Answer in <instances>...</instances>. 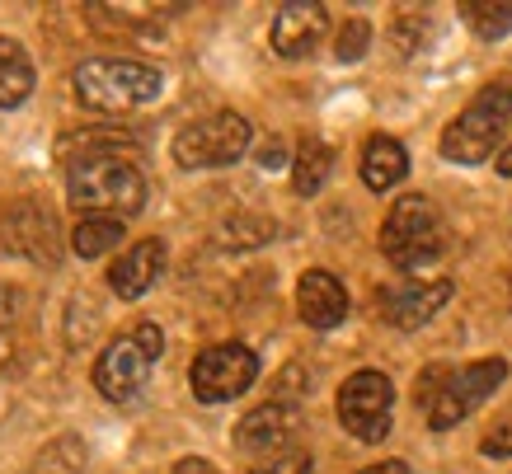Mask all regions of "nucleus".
<instances>
[{"label": "nucleus", "mask_w": 512, "mask_h": 474, "mask_svg": "<svg viewBox=\"0 0 512 474\" xmlns=\"http://www.w3.org/2000/svg\"><path fill=\"white\" fill-rule=\"evenodd\" d=\"M66 202L85 216L132 221L146 207V174L123 141H80V155L66 174Z\"/></svg>", "instance_id": "nucleus-1"}, {"label": "nucleus", "mask_w": 512, "mask_h": 474, "mask_svg": "<svg viewBox=\"0 0 512 474\" xmlns=\"http://www.w3.org/2000/svg\"><path fill=\"white\" fill-rule=\"evenodd\" d=\"M512 123V71L494 76L442 132V160L451 165H484L503 146Z\"/></svg>", "instance_id": "nucleus-2"}, {"label": "nucleus", "mask_w": 512, "mask_h": 474, "mask_svg": "<svg viewBox=\"0 0 512 474\" xmlns=\"http://www.w3.org/2000/svg\"><path fill=\"white\" fill-rule=\"evenodd\" d=\"M71 90L94 113H132V108L156 104L165 76L132 57H90L71 71Z\"/></svg>", "instance_id": "nucleus-3"}, {"label": "nucleus", "mask_w": 512, "mask_h": 474, "mask_svg": "<svg viewBox=\"0 0 512 474\" xmlns=\"http://www.w3.org/2000/svg\"><path fill=\"white\" fill-rule=\"evenodd\" d=\"M447 245V221L437 212V202L423 198V193H404L381 221V254L400 273H423L428 263L447 254Z\"/></svg>", "instance_id": "nucleus-4"}, {"label": "nucleus", "mask_w": 512, "mask_h": 474, "mask_svg": "<svg viewBox=\"0 0 512 474\" xmlns=\"http://www.w3.org/2000/svg\"><path fill=\"white\" fill-rule=\"evenodd\" d=\"M160 352H165V329L156 320H141L132 324L127 334H118L109 348L99 352V362H94V390L113 404H127V399H137L151 376H156V362Z\"/></svg>", "instance_id": "nucleus-5"}, {"label": "nucleus", "mask_w": 512, "mask_h": 474, "mask_svg": "<svg viewBox=\"0 0 512 474\" xmlns=\"http://www.w3.org/2000/svg\"><path fill=\"white\" fill-rule=\"evenodd\" d=\"M249 141H254L249 118L221 108V113H207L198 123L179 127V137L170 141V155L179 169H193V174H198V169H226V165H235V160H245Z\"/></svg>", "instance_id": "nucleus-6"}, {"label": "nucleus", "mask_w": 512, "mask_h": 474, "mask_svg": "<svg viewBox=\"0 0 512 474\" xmlns=\"http://www.w3.org/2000/svg\"><path fill=\"white\" fill-rule=\"evenodd\" d=\"M0 254L57 268L62 263V221L43 198H10L0 202Z\"/></svg>", "instance_id": "nucleus-7"}, {"label": "nucleus", "mask_w": 512, "mask_h": 474, "mask_svg": "<svg viewBox=\"0 0 512 474\" xmlns=\"http://www.w3.org/2000/svg\"><path fill=\"white\" fill-rule=\"evenodd\" d=\"M334 413H339L343 432L357 437L362 446L386 442L390 423H395V385H390L386 371H353V376L339 385Z\"/></svg>", "instance_id": "nucleus-8"}, {"label": "nucleus", "mask_w": 512, "mask_h": 474, "mask_svg": "<svg viewBox=\"0 0 512 474\" xmlns=\"http://www.w3.org/2000/svg\"><path fill=\"white\" fill-rule=\"evenodd\" d=\"M254 381H259V357L245 343H212L188 367V385H193L198 404H231Z\"/></svg>", "instance_id": "nucleus-9"}, {"label": "nucleus", "mask_w": 512, "mask_h": 474, "mask_svg": "<svg viewBox=\"0 0 512 474\" xmlns=\"http://www.w3.org/2000/svg\"><path fill=\"white\" fill-rule=\"evenodd\" d=\"M503 381H508V362H503V357H484V362H470V367L451 371L447 381H442V390L433 395V404L423 409L428 413V428L451 432L456 423H466L470 413L480 409Z\"/></svg>", "instance_id": "nucleus-10"}, {"label": "nucleus", "mask_w": 512, "mask_h": 474, "mask_svg": "<svg viewBox=\"0 0 512 474\" xmlns=\"http://www.w3.org/2000/svg\"><path fill=\"white\" fill-rule=\"evenodd\" d=\"M296 432H301V404L296 399H268L259 409H249L240 423H235V451L249 460H278L292 451Z\"/></svg>", "instance_id": "nucleus-11"}, {"label": "nucleus", "mask_w": 512, "mask_h": 474, "mask_svg": "<svg viewBox=\"0 0 512 474\" xmlns=\"http://www.w3.org/2000/svg\"><path fill=\"white\" fill-rule=\"evenodd\" d=\"M329 33V10L320 0H292V5H278L273 15V29H268V43L282 62H301L311 57L315 47L325 43Z\"/></svg>", "instance_id": "nucleus-12"}, {"label": "nucleus", "mask_w": 512, "mask_h": 474, "mask_svg": "<svg viewBox=\"0 0 512 474\" xmlns=\"http://www.w3.org/2000/svg\"><path fill=\"white\" fill-rule=\"evenodd\" d=\"M451 296H456V287H451L447 277H437V282H409V287H386L381 296H376V306H381V315H386L390 329H423V324L433 320L437 310L447 306Z\"/></svg>", "instance_id": "nucleus-13"}, {"label": "nucleus", "mask_w": 512, "mask_h": 474, "mask_svg": "<svg viewBox=\"0 0 512 474\" xmlns=\"http://www.w3.org/2000/svg\"><path fill=\"white\" fill-rule=\"evenodd\" d=\"M165 263H170V245H165V240H137V245H127L123 254L109 263L113 296H118V301H141V296L165 277Z\"/></svg>", "instance_id": "nucleus-14"}, {"label": "nucleus", "mask_w": 512, "mask_h": 474, "mask_svg": "<svg viewBox=\"0 0 512 474\" xmlns=\"http://www.w3.org/2000/svg\"><path fill=\"white\" fill-rule=\"evenodd\" d=\"M296 315H301V324L315 329V334L339 329V324L348 320V287H343L334 273H325V268L301 273V282H296Z\"/></svg>", "instance_id": "nucleus-15"}, {"label": "nucleus", "mask_w": 512, "mask_h": 474, "mask_svg": "<svg viewBox=\"0 0 512 474\" xmlns=\"http://www.w3.org/2000/svg\"><path fill=\"white\" fill-rule=\"evenodd\" d=\"M404 174H409V151L395 137L376 132L362 146V184L372 188V193H390L395 184H404Z\"/></svg>", "instance_id": "nucleus-16"}, {"label": "nucleus", "mask_w": 512, "mask_h": 474, "mask_svg": "<svg viewBox=\"0 0 512 474\" xmlns=\"http://www.w3.org/2000/svg\"><path fill=\"white\" fill-rule=\"evenodd\" d=\"M33 85H38L33 57L24 52V43L0 33V108H19L33 94Z\"/></svg>", "instance_id": "nucleus-17"}, {"label": "nucleus", "mask_w": 512, "mask_h": 474, "mask_svg": "<svg viewBox=\"0 0 512 474\" xmlns=\"http://www.w3.org/2000/svg\"><path fill=\"white\" fill-rule=\"evenodd\" d=\"M329 174H334V151H329V141L306 137L292 155V193L296 198H315V193L329 184Z\"/></svg>", "instance_id": "nucleus-18"}, {"label": "nucleus", "mask_w": 512, "mask_h": 474, "mask_svg": "<svg viewBox=\"0 0 512 474\" xmlns=\"http://www.w3.org/2000/svg\"><path fill=\"white\" fill-rule=\"evenodd\" d=\"M127 235V221H113V216H80L76 230H71V254L80 259H99L109 249L123 245Z\"/></svg>", "instance_id": "nucleus-19"}, {"label": "nucleus", "mask_w": 512, "mask_h": 474, "mask_svg": "<svg viewBox=\"0 0 512 474\" xmlns=\"http://www.w3.org/2000/svg\"><path fill=\"white\" fill-rule=\"evenodd\" d=\"M461 19L470 24V33L480 43H498V38L512 33V5H503V0H466Z\"/></svg>", "instance_id": "nucleus-20"}, {"label": "nucleus", "mask_w": 512, "mask_h": 474, "mask_svg": "<svg viewBox=\"0 0 512 474\" xmlns=\"http://www.w3.org/2000/svg\"><path fill=\"white\" fill-rule=\"evenodd\" d=\"M85 460H90V451H85V442L80 437H57V442H47L38 456H33L29 474H80L85 470Z\"/></svg>", "instance_id": "nucleus-21"}, {"label": "nucleus", "mask_w": 512, "mask_h": 474, "mask_svg": "<svg viewBox=\"0 0 512 474\" xmlns=\"http://www.w3.org/2000/svg\"><path fill=\"white\" fill-rule=\"evenodd\" d=\"M367 47H372V24L367 19H343V29H339V38H334V57H339L343 66H353V62H362L367 57Z\"/></svg>", "instance_id": "nucleus-22"}, {"label": "nucleus", "mask_w": 512, "mask_h": 474, "mask_svg": "<svg viewBox=\"0 0 512 474\" xmlns=\"http://www.w3.org/2000/svg\"><path fill=\"white\" fill-rule=\"evenodd\" d=\"M480 456H489V460H508L512 456V413H508V418H498L494 428L484 432Z\"/></svg>", "instance_id": "nucleus-23"}, {"label": "nucleus", "mask_w": 512, "mask_h": 474, "mask_svg": "<svg viewBox=\"0 0 512 474\" xmlns=\"http://www.w3.org/2000/svg\"><path fill=\"white\" fill-rule=\"evenodd\" d=\"M311 451H287L278 460H264V465H254L249 474H311Z\"/></svg>", "instance_id": "nucleus-24"}, {"label": "nucleus", "mask_w": 512, "mask_h": 474, "mask_svg": "<svg viewBox=\"0 0 512 474\" xmlns=\"http://www.w3.org/2000/svg\"><path fill=\"white\" fill-rule=\"evenodd\" d=\"M19 320V291L0 282V338L10 334V324Z\"/></svg>", "instance_id": "nucleus-25"}, {"label": "nucleus", "mask_w": 512, "mask_h": 474, "mask_svg": "<svg viewBox=\"0 0 512 474\" xmlns=\"http://www.w3.org/2000/svg\"><path fill=\"white\" fill-rule=\"evenodd\" d=\"M170 474H221L212 460H202V456H184V460H174V470Z\"/></svg>", "instance_id": "nucleus-26"}, {"label": "nucleus", "mask_w": 512, "mask_h": 474, "mask_svg": "<svg viewBox=\"0 0 512 474\" xmlns=\"http://www.w3.org/2000/svg\"><path fill=\"white\" fill-rule=\"evenodd\" d=\"M282 160H287V146H282V137H273L264 151H259V165L273 169V165H282Z\"/></svg>", "instance_id": "nucleus-27"}, {"label": "nucleus", "mask_w": 512, "mask_h": 474, "mask_svg": "<svg viewBox=\"0 0 512 474\" xmlns=\"http://www.w3.org/2000/svg\"><path fill=\"white\" fill-rule=\"evenodd\" d=\"M357 474H409V465L404 460H381V465H367V470H357Z\"/></svg>", "instance_id": "nucleus-28"}, {"label": "nucleus", "mask_w": 512, "mask_h": 474, "mask_svg": "<svg viewBox=\"0 0 512 474\" xmlns=\"http://www.w3.org/2000/svg\"><path fill=\"white\" fill-rule=\"evenodd\" d=\"M498 174H503V179H512V141L498 151Z\"/></svg>", "instance_id": "nucleus-29"}]
</instances>
